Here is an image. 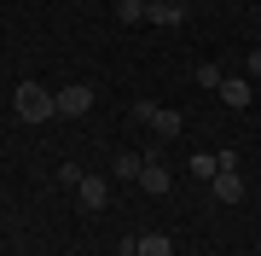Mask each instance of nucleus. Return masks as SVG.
<instances>
[{"instance_id":"ddd939ff","label":"nucleus","mask_w":261,"mask_h":256,"mask_svg":"<svg viewBox=\"0 0 261 256\" xmlns=\"http://www.w3.org/2000/svg\"><path fill=\"white\" fill-rule=\"evenodd\" d=\"M250 76H255V82H261V47H255V53H250Z\"/></svg>"},{"instance_id":"0eeeda50","label":"nucleus","mask_w":261,"mask_h":256,"mask_svg":"<svg viewBox=\"0 0 261 256\" xmlns=\"http://www.w3.org/2000/svg\"><path fill=\"white\" fill-rule=\"evenodd\" d=\"M215 94H221L226 105H232V111H244V105H250V82H238V76H221V87H215Z\"/></svg>"},{"instance_id":"f257e3e1","label":"nucleus","mask_w":261,"mask_h":256,"mask_svg":"<svg viewBox=\"0 0 261 256\" xmlns=\"http://www.w3.org/2000/svg\"><path fill=\"white\" fill-rule=\"evenodd\" d=\"M12 111H18L23 123H53V117H58V99H53V87H41V82H18Z\"/></svg>"},{"instance_id":"6e6552de","label":"nucleus","mask_w":261,"mask_h":256,"mask_svg":"<svg viewBox=\"0 0 261 256\" xmlns=\"http://www.w3.org/2000/svg\"><path fill=\"white\" fill-rule=\"evenodd\" d=\"M134 250H140V256H174V239H168V233H140Z\"/></svg>"},{"instance_id":"f03ea898","label":"nucleus","mask_w":261,"mask_h":256,"mask_svg":"<svg viewBox=\"0 0 261 256\" xmlns=\"http://www.w3.org/2000/svg\"><path fill=\"white\" fill-rule=\"evenodd\" d=\"M53 99H58V117H87V111H93V87H87V82H64Z\"/></svg>"},{"instance_id":"4468645a","label":"nucleus","mask_w":261,"mask_h":256,"mask_svg":"<svg viewBox=\"0 0 261 256\" xmlns=\"http://www.w3.org/2000/svg\"><path fill=\"white\" fill-rule=\"evenodd\" d=\"M116 256H140V250H134V245H122V250H116Z\"/></svg>"},{"instance_id":"f8f14e48","label":"nucleus","mask_w":261,"mask_h":256,"mask_svg":"<svg viewBox=\"0 0 261 256\" xmlns=\"http://www.w3.org/2000/svg\"><path fill=\"white\" fill-rule=\"evenodd\" d=\"M197 87H209V94H215V87H221V70H215V64H203V70H197Z\"/></svg>"},{"instance_id":"423d86ee","label":"nucleus","mask_w":261,"mask_h":256,"mask_svg":"<svg viewBox=\"0 0 261 256\" xmlns=\"http://www.w3.org/2000/svg\"><path fill=\"white\" fill-rule=\"evenodd\" d=\"M168 180H174V175H168V169H163L157 157H145V169H140V187H145V192H157V198H163V192H168Z\"/></svg>"},{"instance_id":"1a4fd4ad","label":"nucleus","mask_w":261,"mask_h":256,"mask_svg":"<svg viewBox=\"0 0 261 256\" xmlns=\"http://www.w3.org/2000/svg\"><path fill=\"white\" fill-rule=\"evenodd\" d=\"M140 169H145V157H140V152H122V157H116V175H122V180H128V175L140 180Z\"/></svg>"},{"instance_id":"7ed1b4c3","label":"nucleus","mask_w":261,"mask_h":256,"mask_svg":"<svg viewBox=\"0 0 261 256\" xmlns=\"http://www.w3.org/2000/svg\"><path fill=\"white\" fill-rule=\"evenodd\" d=\"M75 204H82V210H105V204H111L105 175H82V180H75Z\"/></svg>"},{"instance_id":"9d476101","label":"nucleus","mask_w":261,"mask_h":256,"mask_svg":"<svg viewBox=\"0 0 261 256\" xmlns=\"http://www.w3.org/2000/svg\"><path fill=\"white\" fill-rule=\"evenodd\" d=\"M116 18L122 24H140L145 18V0H116Z\"/></svg>"},{"instance_id":"9b49d317","label":"nucleus","mask_w":261,"mask_h":256,"mask_svg":"<svg viewBox=\"0 0 261 256\" xmlns=\"http://www.w3.org/2000/svg\"><path fill=\"white\" fill-rule=\"evenodd\" d=\"M215 169H221V163H215L209 152H197V157H192V175H203V180H215Z\"/></svg>"},{"instance_id":"20e7f679","label":"nucleus","mask_w":261,"mask_h":256,"mask_svg":"<svg viewBox=\"0 0 261 256\" xmlns=\"http://www.w3.org/2000/svg\"><path fill=\"white\" fill-rule=\"evenodd\" d=\"M145 18H151V24H163V29H180V24H186V6H180V0H151Z\"/></svg>"},{"instance_id":"2eb2a0df","label":"nucleus","mask_w":261,"mask_h":256,"mask_svg":"<svg viewBox=\"0 0 261 256\" xmlns=\"http://www.w3.org/2000/svg\"><path fill=\"white\" fill-rule=\"evenodd\" d=\"M145 6H151V0H145Z\"/></svg>"},{"instance_id":"39448f33","label":"nucleus","mask_w":261,"mask_h":256,"mask_svg":"<svg viewBox=\"0 0 261 256\" xmlns=\"http://www.w3.org/2000/svg\"><path fill=\"white\" fill-rule=\"evenodd\" d=\"M145 123H151V134H163V140H174V134H180V111H174V105H157V111H151Z\"/></svg>"}]
</instances>
